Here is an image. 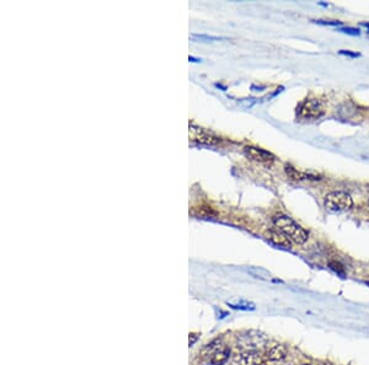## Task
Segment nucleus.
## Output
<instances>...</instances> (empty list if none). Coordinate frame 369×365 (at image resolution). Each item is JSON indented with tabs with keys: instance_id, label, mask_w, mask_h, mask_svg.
<instances>
[{
	"instance_id": "f257e3e1",
	"label": "nucleus",
	"mask_w": 369,
	"mask_h": 365,
	"mask_svg": "<svg viewBox=\"0 0 369 365\" xmlns=\"http://www.w3.org/2000/svg\"><path fill=\"white\" fill-rule=\"evenodd\" d=\"M275 225L277 229L281 232L287 236L291 241L296 242V244H304L308 241L309 232L306 231L304 227H302L299 224H297L292 218L287 217V215H279V217L275 218Z\"/></svg>"
},
{
	"instance_id": "f03ea898",
	"label": "nucleus",
	"mask_w": 369,
	"mask_h": 365,
	"mask_svg": "<svg viewBox=\"0 0 369 365\" xmlns=\"http://www.w3.org/2000/svg\"><path fill=\"white\" fill-rule=\"evenodd\" d=\"M352 197L344 191H335L325 197V208L329 212H345L352 208Z\"/></svg>"
},
{
	"instance_id": "7ed1b4c3",
	"label": "nucleus",
	"mask_w": 369,
	"mask_h": 365,
	"mask_svg": "<svg viewBox=\"0 0 369 365\" xmlns=\"http://www.w3.org/2000/svg\"><path fill=\"white\" fill-rule=\"evenodd\" d=\"M325 110H324L323 103L319 100H306L303 102L299 109V116L305 119H318L324 115Z\"/></svg>"
},
{
	"instance_id": "20e7f679",
	"label": "nucleus",
	"mask_w": 369,
	"mask_h": 365,
	"mask_svg": "<svg viewBox=\"0 0 369 365\" xmlns=\"http://www.w3.org/2000/svg\"><path fill=\"white\" fill-rule=\"evenodd\" d=\"M208 355H210V363L213 365H223L229 359L230 349L220 343H213L208 347Z\"/></svg>"
},
{
	"instance_id": "39448f33",
	"label": "nucleus",
	"mask_w": 369,
	"mask_h": 365,
	"mask_svg": "<svg viewBox=\"0 0 369 365\" xmlns=\"http://www.w3.org/2000/svg\"><path fill=\"white\" fill-rule=\"evenodd\" d=\"M231 365H265V360L260 353L249 351L235 355Z\"/></svg>"
},
{
	"instance_id": "423d86ee",
	"label": "nucleus",
	"mask_w": 369,
	"mask_h": 365,
	"mask_svg": "<svg viewBox=\"0 0 369 365\" xmlns=\"http://www.w3.org/2000/svg\"><path fill=\"white\" fill-rule=\"evenodd\" d=\"M244 154L249 159H251V160L258 161V163H272L276 159L272 152L266 151L260 148H255V146H246L244 149Z\"/></svg>"
},
{
	"instance_id": "0eeeda50",
	"label": "nucleus",
	"mask_w": 369,
	"mask_h": 365,
	"mask_svg": "<svg viewBox=\"0 0 369 365\" xmlns=\"http://www.w3.org/2000/svg\"><path fill=\"white\" fill-rule=\"evenodd\" d=\"M190 137H191L192 140L202 143V144L213 145L219 142V138H217L216 136L208 133V132L203 131L202 128L195 127V125H191V127H190Z\"/></svg>"
},
{
	"instance_id": "6e6552de",
	"label": "nucleus",
	"mask_w": 369,
	"mask_h": 365,
	"mask_svg": "<svg viewBox=\"0 0 369 365\" xmlns=\"http://www.w3.org/2000/svg\"><path fill=\"white\" fill-rule=\"evenodd\" d=\"M288 355V349L285 348L283 345H272L270 348H267L266 353H265V358L271 361H279L284 359Z\"/></svg>"
},
{
	"instance_id": "1a4fd4ad",
	"label": "nucleus",
	"mask_w": 369,
	"mask_h": 365,
	"mask_svg": "<svg viewBox=\"0 0 369 365\" xmlns=\"http://www.w3.org/2000/svg\"><path fill=\"white\" fill-rule=\"evenodd\" d=\"M285 173H287L292 179H294V181H304V179H315V181H317V179H321L320 176L312 175V173L300 172L289 165L285 166Z\"/></svg>"
},
{
	"instance_id": "9d476101",
	"label": "nucleus",
	"mask_w": 369,
	"mask_h": 365,
	"mask_svg": "<svg viewBox=\"0 0 369 365\" xmlns=\"http://www.w3.org/2000/svg\"><path fill=\"white\" fill-rule=\"evenodd\" d=\"M266 235H267V238H269L270 240L273 242V244L278 245V246L288 247V248L292 246L289 239H288L287 236L283 234V232L279 231V230L278 231H275V230H269V231L266 232Z\"/></svg>"
},
{
	"instance_id": "9b49d317",
	"label": "nucleus",
	"mask_w": 369,
	"mask_h": 365,
	"mask_svg": "<svg viewBox=\"0 0 369 365\" xmlns=\"http://www.w3.org/2000/svg\"><path fill=\"white\" fill-rule=\"evenodd\" d=\"M229 306H231L233 309H239V310H254L255 305L249 303V301H238V303H228Z\"/></svg>"
},
{
	"instance_id": "f8f14e48",
	"label": "nucleus",
	"mask_w": 369,
	"mask_h": 365,
	"mask_svg": "<svg viewBox=\"0 0 369 365\" xmlns=\"http://www.w3.org/2000/svg\"><path fill=\"white\" fill-rule=\"evenodd\" d=\"M192 40H197L201 42H214V41H222L225 40L224 37H216V36H208V35H191Z\"/></svg>"
},
{
	"instance_id": "ddd939ff",
	"label": "nucleus",
	"mask_w": 369,
	"mask_h": 365,
	"mask_svg": "<svg viewBox=\"0 0 369 365\" xmlns=\"http://www.w3.org/2000/svg\"><path fill=\"white\" fill-rule=\"evenodd\" d=\"M329 267L331 268L334 272H336V273H337V274H340V276H342V277L346 276V271H345V267L341 265L340 262L331 261V262L329 263Z\"/></svg>"
},
{
	"instance_id": "4468645a",
	"label": "nucleus",
	"mask_w": 369,
	"mask_h": 365,
	"mask_svg": "<svg viewBox=\"0 0 369 365\" xmlns=\"http://www.w3.org/2000/svg\"><path fill=\"white\" fill-rule=\"evenodd\" d=\"M315 23H319V25H325V26H340L342 25L341 21H332V20H317L314 21Z\"/></svg>"
},
{
	"instance_id": "2eb2a0df",
	"label": "nucleus",
	"mask_w": 369,
	"mask_h": 365,
	"mask_svg": "<svg viewBox=\"0 0 369 365\" xmlns=\"http://www.w3.org/2000/svg\"><path fill=\"white\" fill-rule=\"evenodd\" d=\"M340 32H344L346 35H351V36H359V30L358 29H353V28H342L338 30Z\"/></svg>"
},
{
	"instance_id": "dca6fc26",
	"label": "nucleus",
	"mask_w": 369,
	"mask_h": 365,
	"mask_svg": "<svg viewBox=\"0 0 369 365\" xmlns=\"http://www.w3.org/2000/svg\"><path fill=\"white\" fill-rule=\"evenodd\" d=\"M338 53H340L341 56L350 57V58H358V57L361 56V55H359V53H357V52H351V50H346V49H341L340 52H338Z\"/></svg>"
},
{
	"instance_id": "f3484780",
	"label": "nucleus",
	"mask_w": 369,
	"mask_h": 365,
	"mask_svg": "<svg viewBox=\"0 0 369 365\" xmlns=\"http://www.w3.org/2000/svg\"><path fill=\"white\" fill-rule=\"evenodd\" d=\"M361 26H363V28L367 29V30H368V32H369V22H362V23H361Z\"/></svg>"
},
{
	"instance_id": "a211bd4d",
	"label": "nucleus",
	"mask_w": 369,
	"mask_h": 365,
	"mask_svg": "<svg viewBox=\"0 0 369 365\" xmlns=\"http://www.w3.org/2000/svg\"><path fill=\"white\" fill-rule=\"evenodd\" d=\"M190 61H191V62H201V59H196V58H193V57H190Z\"/></svg>"
},
{
	"instance_id": "6ab92c4d",
	"label": "nucleus",
	"mask_w": 369,
	"mask_h": 365,
	"mask_svg": "<svg viewBox=\"0 0 369 365\" xmlns=\"http://www.w3.org/2000/svg\"><path fill=\"white\" fill-rule=\"evenodd\" d=\"M365 283H367V284H369V279H367V280H365Z\"/></svg>"
},
{
	"instance_id": "aec40b11",
	"label": "nucleus",
	"mask_w": 369,
	"mask_h": 365,
	"mask_svg": "<svg viewBox=\"0 0 369 365\" xmlns=\"http://www.w3.org/2000/svg\"><path fill=\"white\" fill-rule=\"evenodd\" d=\"M303 365H310V364H303Z\"/></svg>"
}]
</instances>
